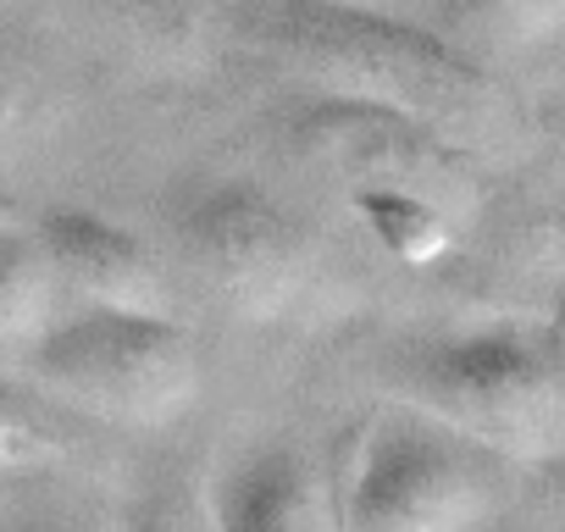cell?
Wrapping results in <instances>:
<instances>
[{"mask_svg": "<svg viewBox=\"0 0 565 532\" xmlns=\"http://www.w3.org/2000/svg\"><path fill=\"white\" fill-rule=\"evenodd\" d=\"M227 29L322 95L405 111L471 156L521 139V111L488 67L405 12L339 0H227Z\"/></svg>", "mask_w": 565, "mask_h": 532, "instance_id": "6da1fadb", "label": "cell"}, {"mask_svg": "<svg viewBox=\"0 0 565 532\" xmlns=\"http://www.w3.org/2000/svg\"><path fill=\"white\" fill-rule=\"evenodd\" d=\"M388 383L411 411L504 466H543L565 455V377L532 339L510 328L411 344L388 361Z\"/></svg>", "mask_w": 565, "mask_h": 532, "instance_id": "7a4b0ae2", "label": "cell"}, {"mask_svg": "<svg viewBox=\"0 0 565 532\" xmlns=\"http://www.w3.org/2000/svg\"><path fill=\"white\" fill-rule=\"evenodd\" d=\"M51 405L111 427H172L200 394V355L178 317L78 311L29 350Z\"/></svg>", "mask_w": 565, "mask_h": 532, "instance_id": "3957f363", "label": "cell"}, {"mask_svg": "<svg viewBox=\"0 0 565 532\" xmlns=\"http://www.w3.org/2000/svg\"><path fill=\"white\" fill-rule=\"evenodd\" d=\"M499 493L504 460L405 405L366 427L339 510L344 532H477Z\"/></svg>", "mask_w": 565, "mask_h": 532, "instance_id": "277c9868", "label": "cell"}, {"mask_svg": "<svg viewBox=\"0 0 565 532\" xmlns=\"http://www.w3.org/2000/svg\"><path fill=\"white\" fill-rule=\"evenodd\" d=\"M167 227L194 278L249 322L282 317L311 284V238L300 216L244 178H200L172 189Z\"/></svg>", "mask_w": 565, "mask_h": 532, "instance_id": "5b68a950", "label": "cell"}, {"mask_svg": "<svg viewBox=\"0 0 565 532\" xmlns=\"http://www.w3.org/2000/svg\"><path fill=\"white\" fill-rule=\"evenodd\" d=\"M289 145L339 178L355 194H416L460 222L482 200V167L471 150L449 145L438 128L344 95H317L289 117Z\"/></svg>", "mask_w": 565, "mask_h": 532, "instance_id": "8992f818", "label": "cell"}, {"mask_svg": "<svg viewBox=\"0 0 565 532\" xmlns=\"http://www.w3.org/2000/svg\"><path fill=\"white\" fill-rule=\"evenodd\" d=\"M34 238L51 260L62 295L84 300V311H145L172 317V284L156 255L111 216L84 205H56L34 222Z\"/></svg>", "mask_w": 565, "mask_h": 532, "instance_id": "52a82bcc", "label": "cell"}, {"mask_svg": "<svg viewBox=\"0 0 565 532\" xmlns=\"http://www.w3.org/2000/svg\"><path fill=\"white\" fill-rule=\"evenodd\" d=\"M216 521L222 532H344L339 488L295 444H266L233 460L216 482Z\"/></svg>", "mask_w": 565, "mask_h": 532, "instance_id": "ba28073f", "label": "cell"}, {"mask_svg": "<svg viewBox=\"0 0 565 532\" xmlns=\"http://www.w3.org/2000/svg\"><path fill=\"white\" fill-rule=\"evenodd\" d=\"M62 117H67L62 78L12 29H0V167L51 145Z\"/></svg>", "mask_w": 565, "mask_h": 532, "instance_id": "9c48e42d", "label": "cell"}, {"mask_svg": "<svg viewBox=\"0 0 565 532\" xmlns=\"http://www.w3.org/2000/svg\"><path fill=\"white\" fill-rule=\"evenodd\" d=\"M56 273L34 238V227L0 233V344H40L56 328Z\"/></svg>", "mask_w": 565, "mask_h": 532, "instance_id": "30bf717a", "label": "cell"}, {"mask_svg": "<svg viewBox=\"0 0 565 532\" xmlns=\"http://www.w3.org/2000/svg\"><path fill=\"white\" fill-rule=\"evenodd\" d=\"M438 12L460 51H532L565 29V0H438Z\"/></svg>", "mask_w": 565, "mask_h": 532, "instance_id": "8fae6325", "label": "cell"}, {"mask_svg": "<svg viewBox=\"0 0 565 532\" xmlns=\"http://www.w3.org/2000/svg\"><path fill=\"white\" fill-rule=\"evenodd\" d=\"M73 455V427L34 394L0 383V477L62 466Z\"/></svg>", "mask_w": 565, "mask_h": 532, "instance_id": "7c38bea8", "label": "cell"}, {"mask_svg": "<svg viewBox=\"0 0 565 532\" xmlns=\"http://www.w3.org/2000/svg\"><path fill=\"white\" fill-rule=\"evenodd\" d=\"M122 532H222L216 488L194 466H161L122 515Z\"/></svg>", "mask_w": 565, "mask_h": 532, "instance_id": "4fadbf2b", "label": "cell"}, {"mask_svg": "<svg viewBox=\"0 0 565 532\" xmlns=\"http://www.w3.org/2000/svg\"><path fill=\"white\" fill-rule=\"evenodd\" d=\"M355 205H361V216L377 227V238H383L394 255H405V260H433V255H444L449 227H455L438 205H427V200H416V194H355Z\"/></svg>", "mask_w": 565, "mask_h": 532, "instance_id": "5bb4252c", "label": "cell"}, {"mask_svg": "<svg viewBox=\"0 0 565 532\" xmlns=\"http://www.w3.org/2000/svg\"><path fill=\"white\" fill-rule=\"evenodd\" d=\"M0 532H122V521L78 499H45L18 510L12 521H0Z\"/></svg>", "mask_w": 565, "mask_h": 532, "instance_id": "9a60e30c", "label": "cell"}, {"mask_svg": "<svg viewBox=\"0 0 565 532\" xmlns=\"http://www.w3.org/2000/svg\"><path fill=\"white\" fill-rule=\"evenodd\" d=\"M7 227H23V211H18V200L7 189H0V233H7Z\"/></svg>", "mask_w": 565, "mask_h": 532, "instance_id": "2e32d148", "label": "cell"}, {"mask_svg": "<svg viewBox=\"0 0 565 532\" xmlns=\"http://www.w3.org/2000/svg\"><path fill=\"white\" fill-rule=\"evenodd\" d=\"M548 328H554V344H565V289L554 295V317H548Z\"/></svg>", "mask_w": 565, "mask_h": 532, "instance_id": "e0dca14e", "label": "cell"}, {"mask_svg": "<svg viewBox=\"0 0 565 532\" xmlns=\"http://www.w3.org/2000/svg\"><path fill=\"white\" fill-rule=\"evenodd\" d=\"M339 7H383V12H394V0H339Z\"/></svg>", "mask_w": 565, "mask_h": 532, "instance_id": "ac0fdd59", "label": "cell"}]
</instances>
